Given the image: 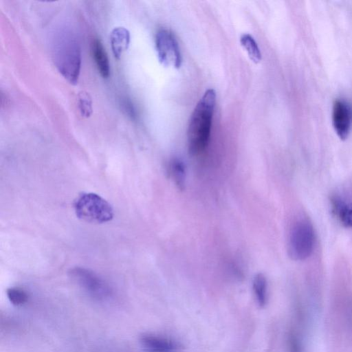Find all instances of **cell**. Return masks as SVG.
<instances>
[{
	"label": "cell",
	"mask_w": 352,
	"mask_h": 352,
	"mask_svg": "<svg viewBox=\"0 0 352 352\" xmlns=\"http://www.w3.org/2000/svg\"><path fill=\"white\" fill-rule=\"evenodd\" d=\"M216 102V93L209 89L205 91L195 107L188 126L187 138L189 153L197 155L207 148Z\"/></svg>",
	"instance_id": "1"
},
{
	"label": "cell",
	"mask_w": 352,
	"mask_h": 352,
	"mask_svg": "<svg viewBox=\"0 0 352 352\" xmlns=\"http://www.w3.org/2000/svg\"><path fill=\"white\" fill-rule=\"evenodd\" d=\"M54 60L56 68L67 81L73 85L78 82L80 64V48L74 36L68 32L58 34L55 39Z\"/></svg>",
	"instance_id": "2"
},
{
	"label": "cell",
	"mask_w": 352,
	"mask_h": 352,
	"mask_svg": "<svg viewBox=\"0 0 352 352\" xmlns=\"http://www.w3.org/2000/svg\"><path fill=\"white\" fill-rule=\"evenodd\" d=\"M74 208L77 217L89 223H102L113 217L111 205L100 195L82 193L74 201Z\"/></svg>",
	"instance_id": "3"
},
{
	"label": "cell",
	"mask_w": 352,
	"mask_h": 352,
	"mask_svg": "<svg viewBox=\"0 0 352 352\" xmlns=\"http://www.w3.org/2000/svg\"><path fill=\"white\" fill-rule=\"evenodd\" d=\"M72 280L87 294L96 300L109 299L112 292L109 285L94 272L76 267L69 272Z\"/></svg>",
	"instance_id": "4"
},
{
	"label": "cell",
	"mask_w": 352,
	"mask_h": 352,
	"mask_svg": "<svg viewBox=\"0 0 352 352\" xmlns=\"http://www.w3.org/2000/svg\"><path fill=\"white\" fill-rule=\"evenodd\" d=\"M314 244V232L307 221L297 222L291 230L289 254L294 260H304L311 254Z\"/></svg>",
	"instance_id": "5"
},
{
	"label": "cell",
	"mask_w": 352,
	"mask_h": 352,
	"mask_svg": "<svg viewBox=\"0 0 352 352\" xmlns=\"http://www.w3.org/2000/svg\"><path fill=\"white\" fill-rule=\"evenodd\" d=\"M155 48L159 61L164 66L179 68L182 56L178 43L173 32L166 28L160 29L155 35Z\"/></svg>",
	"instance_id": "6"
},
{
	"label": "cell",
	"mask_w": 352,
	"mask_h": 352,
	"mask_svg": "<svg viewBox=\"0 0 352 352\" xmlns=\"http://www.w3.org/2000/svg\"><path fill=\"white\" fill-rule=\"evenodd\" d=\"M332 123L333 129L342 140H345L350 133L352 124V110L344 100L337 99L333 104Z\"/></svg>",
	"instance_id": "7"
},
{
	"label": "cell",
	"mask_w": 352,
	"mask_h": 352,
	"mask_svg": "<svg viewBox=\"0 0 352 352\" xmlns=\"http://www.w3.org/2000/svg\"><path fill=\"white\" fill-rule=\"evenodd\" d=\"M140 343L145 352H179L178 343L172 338L155 334H144Z\"/></svg>",
	"instance_id": "8"
},
{
	"label": "cell",
	"mask_w": 352,
	"mask_h": 352,
	"mask_svg": "<svg viewBox=\"0 0 352 352\" xmlns=\"http://www.w3.org/2000/svg\"><path fill=\"white\" fill-rule=\"evenodd\" d=\"M111 47L113 54L119 59L122 53L127 50L130 43V33L124 27L115 28L110 35Z\"/></svg>",
	"instance_id": "9"
},
{
	"label": "cell",
	"mask_w": 352,
	"mask_h": 352,
	"mask_svg": "<svg viewBox=\"0 0 352 352\" xmlns=\"http://www.w3.org/2000/svg\"><path fill=\"white\" fill-rule=\"evenodd\" d=\"M92 53L100 75L107 78L110 74V65L107 54L102 44L98 39H95L92 42Z\"/></svg>",
	"instance_id": "10"
},
{
	"label": "cell",
	"mask_w": 352,
	"mask_h": 352,
	"mask_svg": "<svg viewBox=\"0 0 352 352\" xmlns=\"http://www.w3.org/2000/svg\"><path fill=\"white\" fill-rule=\"evenodd\" d=\"M252 289L256 303L260 307H264L267 303V282L263 274L255 275L252 281Z\"/></svg>",
	"instance_id": "11"
},
{
	"label": "cell",
	"mask_w": 352,
	"mask_h": 352,
	"mask_svg": "<svg viewBox=\"0 0 352 352\" xmlns=\"http://www.w3.org/2000/svg\"><path fill=\"white\" fill-rule=\"evenodd\" d=\"M331 201L333 212L342 223L345 227H352V204H346L338 197H333Z\"/></svg>",
	"instance_id": "12"
},
{
	"label": "cell",
	"mask_w": 352,
	"mask_h": 352,
	"mask_svg": "<svg viewBox=\"0 0 352 352\" xmlns=\"http://www.w3.org/2000/svg\"><path fill=\"white\" fill-rule=\"evenodd\" d=\"M168 173L174 183L179 189H183L186 180V168L184 162L177 158L170 162Z\"/></svg>",
	"instance_id": "13"
},
{
	"label": "cell",
	"mask_w": 352,
	"mask_h": 352,
	"mask_svg": "<svg viewBox=\"0 0 352 352\" xmlns=\"http://www.w3.org/2000/svg\"><path fill=\"white\" fill-rule=\"evenodd\" d=\"M240 42L250 58L254 63H259L261 60V53L254 38L249 34H243L240 38Z\"/></svg>",
	"instance_id": "14"
},
{
	"label": "cell",
	"mask_w": 352,
	"mask_h": 352,
	"mask_svg": "<svg viewBox=\"0 0 352 352\" xmlns=\"http://www.w3.org/2000/svg\"><path fill=\"white\" fill-rule=\"evenodd\" d=\"M6 294L10 302L16 306L23 305L28 298L27 293L19 287L8 288Z\"/></svg>",
	"instance_id": "15"
},
{
	"label": "cell",
	"mask_w": 352,
	"mask_h": 352,
	"mask_svg": "<svg viewBox=\"0 0 352 352\" xmlns=\"http://www.w3.org/2000/svg\"><path fill=\"white\" fill-rule=\"evenodd\" d=\"M78 107L80 113L85 118H89L92 113V100L89 94L82 91L78 94Z\"/></svg>",
	"instance_id": "16"
},
{
	"label": "cell",
	"mask_w": 352,
	"mask_h": 352,
	"mask_svg": "<svg viewBox=\"0 0 352 352\" xmlns=\"http://www.w3.org/2000/svg\"><path fill=\"white\" fill-rule=\"evenodd\" d=\"M122 106L124 110L126 111V113L131 118L135 119L136 114L134 107L131 102L129 100L126 99L122 102Z\"/></svg>",
	"instance_id": "17"
}]
</instances>
